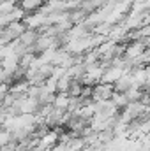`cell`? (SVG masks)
Here are the masks:
<instances>
[{
  "instance_id": "obj_1",
  "label": "cell",
  "mask_w": 150,
  "mask_h": 151,
  "mask_svg": "<svg viewBox=\"0 0 150 151\" xmlns=\"http://www.w3.org/2000/svg\"><path fill=\"white\" fill-rule=\"evenodd\" d=\"M69 102H71V97H69V93H67V91H55L53 100H51V106H53V107H57V109L66 111V109H67V106H69Z\"/></svg>"
},
{
  "instance_id": "obj_2",
  "label": "cell",
  "mask_w": 150,
  "mask_h": 151,
  "mask_svg": "<svg viewBox=\"0 0 150 151\" xmlns=\"http://www.w3.org/2000/svg\"><path fill=\"white\" fill-rule=\"evenodd\" d=\"M42 4V0H23V9H27V11H32V9H36Z\"/></svg>"
}]
</instances>
